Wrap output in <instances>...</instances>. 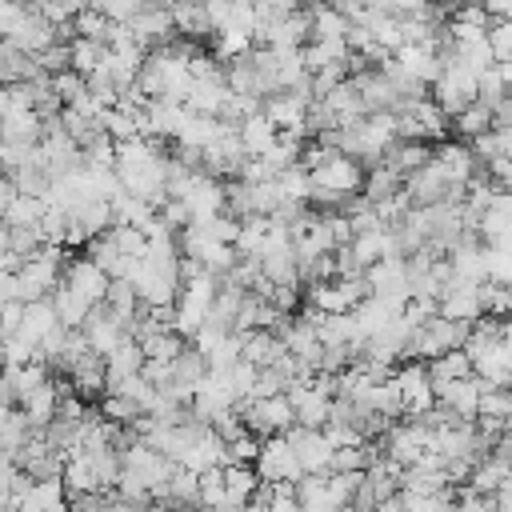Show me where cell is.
Returning a JSON list of instances; mask_svg holds the SVG:
<instances>
[{
	"label": "cell",
	"instance_id": "1",
	"mask_svg": "<svg viewBox=\"0 0 512 512\" xmlns=\"http://www.w3.org/2000/svg\"><path fill=\"white\" fill-rule=\"evenodd\" d=\"M240 408V420L248 432H256L260 440L272 436V432H284L292 420H296V408L288 400V392H272V396H244L236 400Z\"/></svg>",
	"mask_w": 512,
	"mask_h": 512
},
{
	"label": "cell",
	"instance_id": "2",
	"mask_svg": "<svg viewBox=\"0 0 512 512\" xmlns=\"http://www.w3.org/2000/svg\"><path fill=\"white\" fill-rule=\"evenodd\" d=\"M392 380H396L404 416H420V412H428L436 404V392H432V380H428L424 360H400L392 368Z\"/></svg>",
	"mask_w": 512,
	"mask_h": 512
},
{
	"label": "cell",
	"instance_id": "3",
	"mask_svg": "<svg viewBox=\"0 0 512 512\" xmlns=\"http://www.w3.org/2000/svg\"><path fill=\"white\" fill-rule=\"evenodd\" d=\"M252 468H256L260 480H300L304 476V468L296 460V448L280 432H272V436L260 440V452H256V464Z\"/></svg>",
	"mask_w": 512,
	"mask_h": 512
},
{
	"label": "cell",
	"instance_id": "4",
	"mask_svg": "<svg viewBox=\"0 0 512 512\" xmlns=\"http://www.w3.org/2000/svg\"><path fill=\"white\" fill-rule=\"evenodd\" d=\"M280 436L296 448V460H300L304 472H328L332 468V440L320 428H308V424H296L292 420Z\"/></svg>",
	"mask_w": 512,
	"mask_h": 512
},
{
	"label": "cell",
	"instance_id": "5",
	"mask_svg": "<svg viewBox=\"0 0 512 512\" xmlns=\"http://www.w3.org/2000/svg\"><path fill=\"white\" fill-rule=\"evenodd\" d=\"M308 176H312V184H320V188H332V192L352 196V192H360V184H364V160H356V156H348V152H336L332 160H324V164L312 168Z\"/></svg>",
	"mask_w": 512,
	"mask_h": 512
},
{
	"label": "cell",
	"instance_id": "6",
	"mask_svg": "<svg viewBox=\"0 0 512 512\" xmlns=\"http://www.w3.org/2000/svg\"><path fill=\"white\" fill-rule=\"evenodd\" d=\"M60 280H64L68 288H76L88 304H100L104 292H108V280H112V276H108L88 252H84V256H72V252H68V260H64V276H60Z\"/></svg>",
	"mask_w": 512,
	"mask_h": 512
},
{
	"label": "cell",
	"instance_id": "7",
	"mask_svg": "<svg viewBox=\"0 0 512 512\" xmlns=\"http://www.w3.org/2000/svg\"><path fill=\"white\" fill-rule=\"evenodd\" d=\"M80 332H84V340H88V348H92V352L108 356V352L128 336V324H124L120 316H112V312L104 308V300H100V304H92V308H88V316H84Z\"/></svg>",
	"mask_w": 512,
	"mask_h": 512
},
{
	"label": "cell",
	"instance_id": "8",
	"mask_svg": "<svg viewBox=\"0 0 512 512\" xmlns=\"http://www.w3.org/2000/svg\"><path fill=\"white\" fill-rule=\"evenodd\" d=\"M432 160H436V168L444 172L448 184H468V176H472L476 168H484V164L472 156L468 140H448V136L432 144Z\"/></svg>",
	"mask_w": 512,
	"mask_h": 512
},
{
	"label": "cell",
	"instance_id": "9",
	"mask_svg": "<svg viewBox=\"0 0 512 512\" xmlns=\"http://www.w3.org/2000/svg\"><path fill=\"white\" fill-rule=\"evenodd\" d=\"M68 380H72V392L76 396H84V400H100V392L108 388V364H104V356L100 352H80L72 364H68V372H64Z\"/></svg>",
	"mask_w": 512,
	"mask_h": 512
},
{
	"label": "cell",
	"instance_id": "10",
	"mask_svg": "<svg viewBox=\"0 0 512 512\" xmlns=\"http://www.w3.org/2000/svg\"><path fill=\"white\" fill-rule=\"evenodd\" d=\"M128 24H132L136 44H140L144 52H152V48H160V44H168V40L176 36V28H172V12H168L164 4H148V8H140Z\"/></svg>",
	"mask_w": 512,
	"mask_h": 512
},
{
	"label": "cell",
	"instance_id": "11",
	"mask_svg": "<svg viewBox=\"0 0 512 512\" xmlns=\"http://www.w3.org/2000/svg\"><path fill=\"white\" fill-rule=\"evenodd\" d=\"M4 40H12L16 48H24V52H32V56H36V52H40V48H48L52 40H60V32H56V24H52V20H44L36 8H28V12L20 16V24H16Z\"/></svg>",
	"mask_w": 512,
	"mask_h": 512
},
{
	"label": "cell",
	"instance_id": "12",
	"mask_svg": "<svg viewBox=\"0 0 512 512\" xmlns=\"http://www.w3.org/2000/svg\"><path fill=\"white\" fill-rule=\"evenodd\" d=\"M284 352H288V348H284V340H280L276 328H248V332H240V356H244L248 364H256V368L276 364Z\"/></svg>",
	"mask_w": 512,
	"mask_h": 512
},
{
	"label": "cell",
	"instance_id": "13",
	"mask_svg": "<svg viewBox=\"0 0 512 512\" xmlns=\"http://www.w3.org/2000/svg\"><path fill=\"white\" fill-rule=\"evenodd\" d=\"M172 28H176V36H188V40H196V44H204L208 36H212V16H208V8L200 4V0H176L172 8Z\"/></svg>",
	"mask_w": 512,
	"mask_h": 512
},
{
	"label": "cell",
	"instance_id": "14",
	"mask_svg": "<svg viewBox=\"0 0 512 512\" xmlns=\"http://www.w3.org/2000/svg\"><path fill=\"white\" fill-rule=\"evenodd\" d=\"M392 172H400V176H412L420 164H428L432 160V144L428 140H404V136H396L388 148H384V156H380Z\"/></svg>",
	"mask_w": 512,
	"mask_h": 512
},
{
	"label": "cell",
	"instance_id": "15",
	"mask_svg": "<svg viewBox=\"0 0 512 512\" xmlns=\"http://www.w3.org/2000/svg\"><path fill=\"white\" fill-rule=\"evenodd\" d=\"M40 112L28 104H8L4 120H0V140H24V144H40Z\"/></svg>",
	"mask_w": 512,
	"mask_h": 512
},
{
	"label": "cell",
	"instance_id": "16",
	"mask_svg": "<svg viewBox=\"0 0 512 512\" xmlns=\"http://www.w3.org/2000/svg\"><path fill=\"white\" fill-rule=\"evenodd\" d=\"M236 136H240V144H244L248 156H260V152H268V148L276 144L280 128H276L264 112H252V116H244V120L236 124Z\"/></svg>",
	"mask_w": 512,
	"mask_h": 512
},
{
	"label": "cell",
	"instance_id": "17",
	"mask_svg": "<svg viewBox=\"0 0 512 512\" xmlns=\"http://www.w3.org/2000/svg\"><path fill=\"white\" fill-rule=\"evenodd\" d=\"M32 76H40L36 56L24 52V48H16L12 40H0V84H24Z\"/></svg>",
	"mask_w": 512,
	"mask_h": 512
},
{
	"label": "cell",
	"instance_id": "18",
	"mask_svg": "<svg viewBox=\"0 0 512 512\" xmlns=\"http://www.w3.org/2000/svg\"><path fill=\"white\" fill-rule=\"evenodd\" d=\"M84 252H88V256H92V260H96V264H100L108 276H128V268H132V260H136V256H128V252H124V248L112 240V232L92 236Z\"/></svg>",
	"mask_w": 512,
	"mask_h": 512
},
{
	"label": "cell",
	"instance_id": "19",
	"mask_svg": "<svg viewBox=\"0 0 512 512\" xmlns=\"http://www.w3.org/2000/svg\"><path fill=\"white\" fill-rule=\"evenodd\" d=\"M224 96H228L224 80H192L188 92H184V108L188 112H204V116H220Z\"/></svg>",
	"mask_w": 512,
	"mask_h": 512
},
{
	"label": "cell",
	"instance_id": "20",
	"mask_svg": "<svg viewBox=\"0 0 512 512\" xmlns=\"http://www.w3.org/2000/svg\"><path fill=\"white\" fill-rule=\"evenodd\" d=\"M424 368H428V380L432 384H444V380L472 376V356H468V348H444L432 360H424Z\"/></svg>",
	"mask_w": 512,
	"mask_h": 512
},
{
	"label": "cell",
	"instance_id": "21",
	"mask_svg": "<svg viewBox=\"0 0 512 512\" xmlns=\"http://www.w3.org/2000/svg\"><path fill=\"white\" fill-rule=\"evenodd\" d=\"M392 56H396L412 76H420L424 84H432V80L440 76V56H436L428 44H396Z\"/></svg>",
	"mask_w": 512,
	"mask_h": 512
},
{
	"label": "cell",
	"instance_id": "22",
	"mask_svg": "<svg viewBox=\"0 0 512 512\" xmlns=\"http://www.w3.org/2000/svg\"><path fill=\"white\" fill-rule=\"evenodd\" d=\"M260 272H264L272 284H300V264H296L292 244H280V248L260 252Z\"/></svg>",
	"mask_w": 512,
	"mask_h": 512
},
{
	"label": "cell",
	"instance_id": "23",
	"mask_svg": "<svg viewBox=\"0 0 512 512\" xmlns=\"http://www.w3.org/2000/svg\"><path fill=\"white\" fill-rule=\"evenodd\" d=\"M104 364H108V384H116V380H124V376H136V372L144 368V348H140V340L124 336V340L104 356Z\"/></svg>",
	"mask_w": 512,
	"mask_h": 512
},
{
	"label": "cell",
	"instance_id": "24",
	"mask_svg": "<svg viewBox=\"0 0 512 512\" xmlns=\"http://www.w3.org/2000/svg\"><path fill=\"white\" fill-rule=\"evenodd\" d=\"M308 12H312V36L308 40H336V36H348V28H352V20L332 0H320Z\"/></svg>",
	"mask_w": 512,
	"mask_h": 512
},
{
	"label": "cell",
	"instance_id": "25",
	"mask_svg": "<svg viewBox=\"0 0 512 512\" xmlns=\"http://www.w3.org/2000/svg\"><path fill=\"white\" fill-rule=\"evenodd\" d=\"M140 304H144V300H140V292H136V284H132L128 276H112V280H108L104 308H108L112 316H120V320L128 324V320L140 312Z\"/></svg>",
	"mask_w": 512,
	"mask_h": 512
},
{
	"label": "cell",
	"instance_id": "26",
	"mask_svg": "<svg viewBox=\"0 0 512 512\" xmlns=\"http://www.w3.org/2000/svg\"><path fill=\"white\" fill-rule=\"evenodd\" d=\"M48 300H52L56 320H60L64 328H80V324H84V316H88V308H92V304H88V300H84L76 288H68L64 280H60V284L48 292Z\"/></svg>",
	"mask_w": 512,
	"mask_h": 512
},
{
	"label": "cell",
	"instance_id": "27",
	"mask_svg": "<svg viewBox=\"0 0 512 512\" xmlns=\"http://www.w3.org/2000/svg\"><path fill=\"white\" fill-rule=\"evenodd\" d=\"M316 100H324L340 124H348V120H356V116H364V112H368L352 80H340L336 88H328V92H324V96H316Z\"/></svg>",
	"mask_w": 512,
	"mask_h": 512
},
{
	"label": "cell",
	"instance_id": "28",
	"mask_svg": "<svg viewBox=\"0 0 512 512\" xmlns=\"http://www.w3.org/2000/svg\"><path fill=\"white\" fill-rule=\"evenodd\" d=\"M300 292H304V304H312L316 312H352V304H348V296L340 292L336 276H332V280H312V284H300Z\"/></svg>",
	"mask_w": 512,
	"mask_h": 512
},
{
	"label": "cell",
	"instance_id": "29",
	"mask_svg": "<svg viewBox=\"0 0 512 512\" xmlns=\"http://www.w3.org/2000/svg\"><path fill=\"white\" fill-rule=\"evenodd\" d=\"M260 476L252 464H224V488H228V508H248V496L256 492Z\"/></svg>",
	"mask_w": 512,
	"mask_h": 512
},
{
	"label": "cell",
	"instance_id": "30",
	"mask_svg": "<svg viewBox=\"0 0 512 512\" xmlns=\"http://www.w3.org/2000/svg\"><path fill=\"white\" fill-rule=\"evenodd\" d=\"M448 128H452L460 140H472L476 132L492 128V108H488V104H480V100H468V104L448 120Z\"/></svg>",
	"mask_w": 512,
	"mask_h": 512
},
{
	"label": "cell",
	"instance_id": "31",
	"mask_svg": "<svg viewBox=\"0 0 512 512\" xmlns=\"http://www.w3.org/2000/svg\"><path fill=\"white\" fill-rule=\"evenodd\" d=\"M184 344H188V336H180L176 328H160V332H152L140 348H144V360H160V364H172L180 352H184Z\"/></svg>",
	"mask_w": 512,
	"mask_h": 512
},
{
	"label": "cell",
	"instance_id": "32",
	"mask_svg": "<svg viewBox=\"0 0 512 512\" xmlns=\"http://www.w3.org/2000/svg\"><path fill=\"white\" fill-rule=\"evenodd\" d=\"M208 44V52L212 56H220V60H232V56H240V52H248L252 48V36L248 32H240V28H212V36L204 40Z\"/></svg>",
	"mask_w": 512,
	"mask_h": 512
},
{
	"label": "cell",
	"instance_id": "33",
	"mask_svg": "<svg viewBox=\"0 0 512 512\" xmlns=\"http://www.w3.org/2000/svg\"><path fill=\"white\" fill-rule=\"evenodd\" d=\"M44 196H32V192H20L8 208H4V216H0V224H8V228H16V224H40V216H44Z\"/></svg>",
	"mask_w": 512,
	"mask_h": 512
},
{
	"label": "cell",
	"instance_id": "34",
	"mask_svg": "<svg viewBox=\"0 0 512 512\" xmlns=\"http://www.w3.org/2000/svg\"><path fill=\"white\" fill-rule=\"evenodd\" d=\"M96 408H100V416H104V420H116V424H132V420L144 412L132 396L112 392V388H108V392H100V404H96Z\"/></svg>",
	"mask_w": 512,
	"mask_h": 512
},
{
	"label": "cell",
	"instance_id": "35",
	"mask_svg": "<svg viewBox=\"0 0 512 512\" xmlns=\"http://www.w3.org/2000/svg\"><path fill=\"white\" fill-rule=\"evenodd\" d=\"M200 504H204V508H228L224 464H208V468H200Z\"/></svg>",
	"mask_w": 512,
	"mask_h": 512
},
{
	"label": "cell",
	"instance_id": "36",
	"mask_svg": "<svg viewBox=\"0 0 512 512\" xmlns=\"http://www.w3.org/2000/svg\"><path fill=\"white\" fill-rule=\"evenodd\" d=\"M476 416L512 420V388H508V384H488V388H480V404H476Z\"/></svg>",
	"mask_w": 512,
	"mask_h": 512
},
{
	"label": "cell",
	"instance_id": "37",
	"mask_svg": "<svg viewBox=\"0 0 512 512\" xmlns=\"http://www.w3.org/2000/svg\"><path fill=\"white\" fill-rule=\"evenodd\" d=\"M108 28H112V20L100 12V8H92V4H84L76 16H72V36H88V40H108Z\"/></svg>",
	"mask_w": 512,
	"mask_h": 512
},
{
	"label": "cell",
	"instance_id": "38",
	"mask_svg": "<svg viewBox=\"0 0 512 512\" xmlns=\"http://www.w3.org/2000/svg\"><path fill=\"white\" fill-rule=\"evenodd\" d=\"M100 60H104V44H100V40H88V36H72V40H68V64H72L76 72L88 76Z\"/></svg>",
	"mask_w": 512,
	"mask_h": 512
},
{
	"label": "cell",
	"instance_id": "39",
	"mask_svg": "<svg viewBox=\"0 0 512 512\" xmlns=\"http://www.w3.org/2000/svg\"><path fill=\"white\" fill-rule=\"evenodd\" d=\"M256 452H260V436L248 428L224 440V464H256Z\"/></svg>",
	"mask_w": 512,
	"mask_h": 512
},
{
	"label": "cell",
	"instance_id": "40",
	"mask_svg": "<svg viewBox=\"0 0 512 512\" xmlns=\"http://www.w3.org/2000/svg\"><path fill=\"white\" fill-rule=\"evenodd\" d=\"M52 88H56V96H60L64 104H76V100L88 96V76L76 72V68H64V72L52 76Z\"/></svg>",
	"mask_w": 512,
	"mask_h": 512
},
{
	"label": "cell",
	"instance_id": "41",
	"mask_svg": "<svg viewBox=\"0 0 512 512\" xmlns=\"http://www.w3.org/2000/svg\"><path fill=\"white\" fill-rule=\"evenodd\" d=\"M504 96H508V88H504V80H500V68H496V64L480 68V76H476V100L492 108V104L504 100Z\"/></svg>",
	"mask_w": 512,
	"mask_h": 512
},
{
	"label": "cell",
	"instance_id": "42",
	"mask_svg": "<svg viewBox=\"0 0 512 512\" xmlns=\"http://www.w3.org/2000/svg\"><path fill=\"white\" fill-rule=\"evenodd\" d=\"M36 64H40V72H48V76L72 68V64H68V40H52L48 48H40V52H36Z\"/></svg>",
	"mask_w": 512,
	"mask_h": 512
},
{
	"label": "cell",
	"instance_id": "43",
	"mask_svg": "<svg viewBox=\"0 0 512 512\" xmlns=\"http://www.w3.org/2000/svg\"><path fill=\"white\" fill-rule=\"evenodd\" d=\"M448 20H460V24H472V28H488V24H492V16H488V8H484L480 0H460V4L448 12Z\"/></svg>",
	"mask_w": 512,
	"mask_h": 512
},
{
	"label": "cell",
	"instance_id": "44",
	"mask_svg": "<svg viewBox=\"0 0 512 512\" xmlns=\"http://www.w3.org/2000/svg\"><path fill=\"white\" fill-rule=\"evenodd\" d=\"M488 44L496 60H512V20H492L488 24Z\"/></svg>",
	"mask_w": 512,
	"mask_h": 512
},
{
	"label": "cell",
	"instance_id": "45",
	"mask_svg": "<svg viewBox=\"0 0 512 512\" xmlns=\"http://www.w3.org/2000/svg\"><path fill=\"white\" fill-rule=\"evenodd\" d=\"M20 320H24V300H4L0 304V340H8V336H16L20 332Z\"/></svg>",
	"mask_w": 512,
	"mask_h": 512
},
{
	"label": "cell",
	"instance_id": "46",
	"mask_svg": "<svg viewBox=\"0 0 512 512\" xmlns=\"http://www.w3.org/2000/svg\"><path fill=\"white\" fill-rule=\"evenodd\" d=\"M492 124H496V128H512V92L492 104Z\"/></svg>",
	"mask_w": 512,
	"mask_h": 512
},
{
	"label": "cell",
	"instance_id": "47",
	"mask_svg": "<svg viewBox=\"0 0 512 512\" xmlns=\"http://www.w3.org/2000/svg\"><path fill=\"white\" fill-rule=\"evenodd\" d=\"M16 196H20V184H16L8 172H0V216H4V208H8Z\"/></svg>",
	"mask_w": 512,
	"mask_h": 512
},
{
	"label": "cell",
	"instance_id": "48",
	"mask_svg": "<svg viewBox=\"0 0 512 512\" xmlns=\"http://www.w3.org/2000/svg\"><path fill=\"white\" fill-rule=\"evenodd\" d=\"M200 4L208 8V16H212V24H216V28L228 20V8H232V0H200Z\"/></svg>",
	"mask_w": 512,
	"mask_h": 512
},
{
	"label": "cell",
	"instance_id": "49",
	"mask_svg": "<svg viewBox=\"0 0 512 512\" xmlns=\"http://www.w3.org/2000/svg\"><path fill=\"white\" fill-rule=\"evenodd\" d=\"M492 20H512V0H480Z\"/></svg>",
	"mask_w": 512,
	"mask_h": 512
},
{
	"label": "cell",
	"instance_id": "50",
	"mask_svg": "<svg viewBox=\"0 0 512 512\" xmlns=\"http://www.w3.org/2000/svg\"><path fill=\"white\" fill-rule=\"evenodd\" d=\"M12 296H16V272L0 268V304H4V300H12Z\"/></svg>",
	"mask_w": 512,
	"mask_h": 512
},
{
	"label": "cell",
	"instance_id": "51",
	"mask_svg": "<svg viewBox=\"0 0 512 512\" xmlns=\"http://www.w3.org/2000/svg\"><path fill=\"white\" fill-rule=\"evenodd\" d=\"M496 68H500V80H504V88L512 92V60H496Z\"/></svg>",
	"mask_w": 512,
	"mask_h": 512
},
{
	"label": "cell",
	"instance_id": "52",
	"mask_svg": "<svg viewBox=\"0 0 512 512\" xmlns=\"http://www.w3.org/2000/svg\"><path fill=\"white\" fill-rule=\"evenodd\" d=\"M8 104H12V92H8V84H0V120H4V112H8Z\"/></svg>",
	"mask_w": 512,
	"mask_h": 512
},
{
	"label": "cell",
	"instance_id": "53",
	"mask_svg": "<svg viewBox=\"0 0 512 512\" xmlns=\"http://www.w3.org/2000/svg\"><path fill=\"white\" fill-rule=\"evenodd\" d=\"M4 248H8V228L0 224V252H4Z\"/></svg>",
	"mask_w": 512,
	"mask_h": 512
},
{
	"label": "cell",
	"instance_id": "54",
	"mask_svg": "<svg viewBox=\"0 0 512 512\" xmlns=\"http://www.w3.org/2000/svg\"><path fill=\"white\" fill-rule=\"evenodd\" d=\"M432 4H444V8H448V12H452V8H456V4H460V0H432Z\"/></svg>",
	"mask_w": 512,
	"mask_h": 512
},
{
	"label": "cell",
	"instance_id": "55",
	"mask_svg": "<svg viewBox=\"0 0 512 512\" xmlns=\"http://www.w3.org/2000/svg\"><path fill=\"white\" fill-rule=\"evenodd\" d=\"M0 368H4V360H0Z\"/></svg>",
	"mask_w": 512,
	"mask_h": 512
},
{
	"label": "cell",
	"instance_id": "56",
	"mask_svg": "<svg viewBox=\"0 0 512 512\" xmlns=\"http://www.w3.org/2000/svg\"><path fill=\"white\" fill-rule=\"evenodd\" d=\"M0 40H4V36H0Z\"/></svg>",
	"mask_w": 512,
	"mask_h": 512
}]
</instances>
